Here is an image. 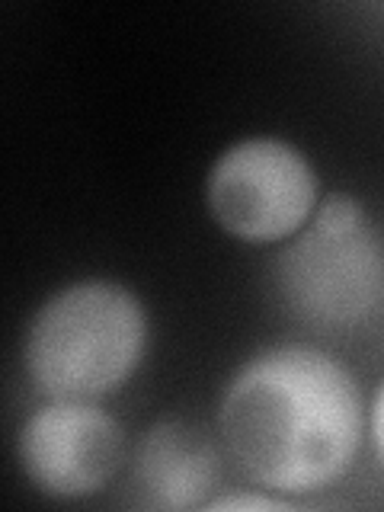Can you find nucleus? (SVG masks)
Returning a JSON list of instances; mask_svg holds the SVG:
<instances>
[{"label":"nucleus","mask_w":384,"mask_h":512,"mask_svg":"<svg viewBox=\"0 0 384 512\" xmlns=\"http://www.w3.org/2000/svg\"><path fill=\"white\" fill-rule=\"evenodd\" d=\"M282 285L295 311L327 324H352L375 308L384 292V256L368 224L352 234L308 228L282 256Z\"/></svg>","instance_id":"obj_5"},{"label":"nucleus","mask_w":384,"mask_h":512,"mask_svg":"<svg viewBox=\"0 0 384 512\" xmlns=\"http://www.w3.org/2000/svg\"><path fill=\"white\" fill-rule=\"evenodd\" d=\"M148 346V314L132 288L84 279L61 288L32 317L23 365L52 400H96L135 375Z\"/></svg>","instance_id":"obj_2"},{"label":"nucleus","mask_w":384,"mask_h":512,"mask_svg":"<svg viewBox=\"0 0 384 512\" xmlns=\"http://www.w3.org/2000/svg\"><path fill=\"white\" fill-rule=\"evenodd\" d=\"M205 202L212 218L244 244H276L317 212V173L295 144L247 138L231 144L208 170Z\"/></svg>","instance_id":"obj_3"},{"label":"nucleus","mask_w":384,"mask_h":512,"mask_svg":"<svg viewBox=\"0 0 384 512\" xmlns=\"http://www.w3.org/2000/svg\"><path fill=\"white\" fill-rule=\"evenodd\" d=\"M362 423V391L349 368L301 343L256 352L218 404V429L237 468L282 496L336 484L359 455Z\"/></svg>","instance_id":"obj_1"},{"label":"nucleus","mask_w":384,"mask_h":512,"mask_svg":"<svg viewBox=\"0 0 384 512\" xmlns=\"http://www.w3.org/2000/svg\"><path fill=\"white\" fill-rule=\"evenodd\" d=\"M208 512H260V509H288V503L282 496H266V493H224V496H215V500H205Z\"/></svg>","instance_id":"obj_8"},{"label":"nucleus","mask_w":384,"mask_h":512,"mask_svg":"<svg viewBox=\"0 0 384 512\" xmlns=\"http://www.w3.org/2000/svg\"><path fill=\"white\" fill-rule=\"evenodd\" d=\"M138 480L151 503L164 509L205 506L218 480V455L202 432L186 423H160L148 432L138 455Z\"/></svg>","instance_id":"obj_6"},{"label":"nucleus","mask_w":384,"mask_h":512,"mask_svg":"<svg viewBox=\"0 0 384 512\" xmlns=\"http://www.w3.org/2000/svg\"><path fill=\"white\" fill-rule=\"evenodd\" d=\"M26 480L55 500L100 493L125 461V432L93 400H52L29 416L16 439Z\"/></svg>","instance_id":"obj_4"},{"label":"nucleus","mask_w":384,"mask_h":512,"mask_svg":"<svg viewBox=\"0 0 384 512\" xmlns=\"http://www.w3.org/2000/svg\"><path fill=\"white\" fill-rule=\"evenodd\" d=\"M368 423H372V439H375V448L384 461V381L378 384L375 391V400H372V416H368Z\"/></svg>","instance_id":"obj_9"},{"label":"nucleus","mask_w":384,"mask_h":512,"mask_svg":"<svg viewBox=\"0 0 384 512\" xmlns=\"http://www.w3.org/2000/svg\"><path fill=\"white\" fill-rule=\"evenodd\" d=\"M311 228L320 231V234H352V231L365 228V212H362V205L352 196L336 192V196H330L314 212Z\"/></svg>","instance_id":"obj_7"}]
</instances>
